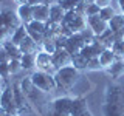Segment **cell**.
Returning a JSON list of instances; mask_svg holds the SVG:
<instances>
[{"label": "cell", "mask_w": 124, "mask_h": 116, "mask_svg": "<svg viewBox=\"0 0 124 116\" xmlns=\"http://www.w3.org/2000/svg\"><path fill=\"white\" fill-rule=\"evenodd\" d=\"M62 25L67 26L73 34L82 33L84 29H87V17L78 14L76 11H67L64 20H62Z\"/></svg>", "instance_id": "5b68a950"}, {"label": "cell", "mask_w": 124, "mask_h": 116, "mask_svg": "<svg viewBox=\"0 0 124 116\" xmlns=\"http://www.w3.org/2000/svg\"><path fill=\"white\" fill-rule=\"evenodd\" d=\"M54 40H56L57 48H65V46H67V42H68V37L67 36H59V37L54 39Z\"/></svg>", "instance_id": "8d00e7d4"}, {"label": "cell", "mask_w": 124, "mask_h": 116, "mask_svg": "<svg viewBox=\"0 0 124 116\" xmlns=\"http://www.w3.org/2000/svg\"><path fill=\"white\" fill-rule=\"evenodd\" d=\"M8 67H9V73L11 74H17L22 68V64H20V60H17V59H14V60H9V64H8Z\"/></svg>", "instance_id": "d6a6232c"}, {"label": "cell", "mask_w": 124, "mask_h": 116, "mask_svg": "<svg viewBox=\"0 0 124 116\" xmlns=\"http://www.w3.org/2000/svg\"><path fill=\"white\" fill-rule=\"evenodd\" d=\"M26 3L31 6H37V5H46V6H51L54 3H57V0H26Z\"/></svg>", "instance_id": "836d02e7"}, {"label": "cell", "mask_w": 124, "mask_h": 116, "mask_svg": "<svg viewBox=\"0 0 124 116\" xmlns=\"http://www.w3.org/2000/svg\"><path fill=\"white\" fill-rule=\"evenodd\" d=\"M118 5H119V9H121L123 14H124V0H118Z\"/></svg>", "instance_id": "ab89813d"}, {"label": "cell", "mask_w": 124, "mask_h": 116, "mask_svg": "<svg viewBox=\"0 0 124 116\" xmlns=\"http://www.w3.org/2000/svg\"><path fill=\"white\" fill-rule=\"evenodd\" d=\"M2 82H3V80H0V90H3V88L6 87V85H5V87H2Z\"/></svg>", "instance_id": "bcb514c9"}, {"label": "cell", "mask_w": 124, "mask_h": 116, "mask_svg": "<svg viewBox=\"0 0 124 116\" xmlns=\"http://www.w3.org/2000/svg\"><path fill=\"white\" fill-rule=\"evenodd\" d=\"M78 116H93V115H92V113H90L88 110H85L84 113H81V115H78Z\"/></svg>", "instance_id": "b9f144b4"}, {"label": "cell", "mask_w": 124, "mask_h": 116, "mask_svg": "<svg viewBox=\"0 0 124 116\" xmlns=\"http://www.w3.org/2000/svg\"><path fill=\"white\" fill-rule=\"evenodd\" d=\"M16 3H19V5H23V3H26V0H14Z\"/></svg>", "instance_id": "7bdbcfd3"}, {"label": "cell", "mask_w": 124, "mask_h": 116, "mask_svg": "<svg viewBox=\"0 0 124 116\" xmlns=\"http://www.w3.org/2000/svg\"><path fill=\"white\" fill-rule=\"evenodd\" d=\"M78 77H79V70H76L73 65H68V67H64L61 70H57L54 73V79H56V85L61 90H71L73 85L76 84Z\"/></svg>", "instance_id": "3957f363"}, {"label": "cell", "mask_w": 124, "mask_h": 116, "mask_svg": "<svg viewBox=\"0 0 124 116\" xmlns=\"http://www.w3.org/2000/svg\"><path fill=\"white\" fill-rule=\"evenodd\" d=\"M36 67L39 71H45V73H50V74H54L57 71L53 65V57L51 54L45 53V51H39L37 56H36Z\"/></svg>", "instance_id": "9c48e42d"}, {"label": "cell", "mask_w": 124, "mask_h": 116, "mask_svg": "<svg viewBox=\"0 0 124 116\" xmlns=\"http://www.w3.org/2000/svg\"><path fill=\"white\" fill-rule=\"evenodd\" d=\"M19 46H20V51L23 54H37L40 51V46L37 45V42H34L30 36H26L23 39V42Z\"/></svg>", "instance_id": "e0dca14e"}, {"label": "cell", "mask_w": 124, "mask_h": 116, "mask_svg": "<svg viewBox=\"0 0 124 116\" xmlns=\"http://www.w3.org/2000/svg\"><path fill=\"white\" fill-rule=\"evenodd\" d=\"M108 104H124V85L110 84L106 88V101Z\"/></svg>", "instance_id": "ba28073f"}, {"label": "cell", "mask_w": 124, "mask_h": 116, "mask_svg": "<svg viewBox=\"0 0 124 116\" xmlns=\"http://www.w3.org/2000/svg\"><path fill=\"white\" fill-rule=\"evenodd\" d=\"M116 15V13H115V9L113 8H112L110 5L108 6H104V8H101V11H99V17L102 19L104 22H110L112 20V17H115Z\"/></svg>", "instance_id": "f1b7e54d"}, {"label": "cell", "mask_w": 124, "mask_h": 116, "mask_svg": "<svg viewBox=\"0 0 124 116\" xmlns=\"http://www.w3.org/2000/svg\"><path fill=\"white\" fill-rule=\"evenodd\" d=\"M87 64H88V59L85 56H82L81 53L71 56V65L76 70H87Z\"/></svg>", "instance_id": "d4e9b609"}, {"label": "cell", "mask_w": 124, "mask_h": 116, "mask_svg": "<svg viewBox=\"0 0 124 116\" xmlns=\"http://www.w3.org/2000/svg\"><path fill=\"white\" fill-rule=\"evenodd\" d=\"M9 60H11L9 54H8L6 50L2 46V48H0V64H9Z\"/></svg>", "instance_id": "d590c367"}, {"label": "cell", "mask_w": 124, "mask_h": 116, "mask_svg": "<svg viewBox=\"0 0 124 116\" xmlns=\"http://www.w3.org/2000/svg\"><path fill=\"white\" fill-rule=\"evenodd\" d=\"M3 44H5V39H2V37H0V48L3 46Z\"/></svg>", "instance_id": "ee69618b"}, {"label": "cell", "mask_w": 124, "mask_h": 116, "mask_svg": "<svg viewBox=\"0 0 124 116\" xmlns=\"http://www.w3.org/2000/svg\"><path fill=\"white\" fill-rule=\"evenodd\" d=\"M53 65L56 70H61L64 67L71 65V54H70L65 48H57L56 53L53 54Z\"/></svg>", "instance_id": "8fae6325"}, {"label": "cell", "mask_w": 124, "mask_h": 116, "mask_svg": "<svg viewBox=\"0 0 124 116\" xmlns=\"http://www.w3.org/2000/svg\"><path fill=\"white\" fill-rule=\"evenodd\" d=\"M33 17H34V20H37V22L48 23L50 22V6H46V5H37V6H34Z\"/></svg>", "instance_id": "ac0fdd59"}, {"label": "cell", "mask_w": 124, "mask_h": 116, "mask_svg": "<svg viewBox=\"0 0 124 116\" xmlns=\"http://www.w3.org/2000/svg\"><path fill=\"white\" fill-rule=\"evenodd\" d=\"M36 56L37 54H23L22 59H20L22 68L23 70H31V68L36 67Z\"/></svg>", "instance_id": "83f0119b"}, {"label": "cell", "mask_w": 124, "mask_h": 116, "mask_svg": "<svg viewBox=\"0 0 124 116\" xmlns=\"http://www.w3.org/2000/svg\"><path fill=\"white\" fill-rule=\"evenodd\" d=\"M13 88H14V99H16V105H17L19 115L20 113H31V104H30V101L26 99L20 84L13 85Z\"/></svg>", "instance_id": "30bf717a"}, {"label": "cell", "mask_w": 124, "mask_h": 116, "mask_svg": "<svg viewBox=\"0 0 124 116\" xmlns=\"http://www.w3.org/2000/svg\"><path fill=\"white\" fill-rule=\"evenodd\" d=\"M123 39H124V31H123Z\"/></svg>", "instance_id": "681fc988"}, {"label": "cell", "mask_w": 124, "mask_h": 116, "mask_svg": "<svg viewBox=\"0 0 124 116\" xmlns=\"http://www.w3.org/2000/svg\"><path fill=\"white\" fill-rule=\"evenodd\" d=\"M3 48H5V50H6V53L9 54L11 60H14V59L20 60V59H22L23 53L20 51V46H19V45H14L11 40H5V44H3Z\"/></svg>", "instance_id": "7402d4cb"}, {"label": "cell", "mask_w": 124, "mask_h": 116, "mask_svg": "<svg viewBox=\"0 0 124 116\" xmlns=\"http://www.w3.org/2000/svg\"><path fill=\"white\" fill-rule=\"evenodd\" d=\"M98 59H99V64H101V67L107 70V68H108V67H110V65H112V64H113V62L116 60V56H115V53L112 51L110 48H108V50H104V51H102V54H101V56L98 57Z\"/></svg>", "instance_id": "cb8c5ba5"}, {"label": "cell", "mask_w": 124, "mask_h": 116, "mask_svg": "<svg viewBox=\"0 0 124 116\" xmlns=\"http://www.w3.org/2000/svg\"><path fill=\"white\" fill-rule=\"evenodd\" d=\"M85 3H96V0H85Z\"/></svg>", "instance_id": "f6af8a7d"}, {"label": "cell", "mask_w": 124, "mask_h": 116, "mask_svg": "<svg viewBox=\"0 0 124 116\" xmlns=\"http://www.w3.org/2000/svg\"><path fill=\"white\" fill-rule=\"evenodd\" d=\"M85 45H87V44H85L82 34H81V33H76V34H73L71 37H68V42H67L65 50H67V51L73 56V54L81 53V50H82Z\"/></svg>", "instance_id": "7c38bea8"}, {"label": "cell", "mask_w": 124, "mask_h": 116, "mask_svg": "<svg viewBox=\"0 0 124 116\" xmlns=\"http://www.w3.org/2000/svg\"><path fill=\"white\" fill-rule=\"evenodd\" d=\"M31 82H33L34 87L40 88L42 91L45 93H51L54 88H57L56 85V79H54V74H50V73H45V71H34L33 74L30 76Z\"/></svg>", "instance_id": "277c9868"}, {"label": "cell", "mask_w": 124, "mask_h": 116, "mask_svg": "<svg viewBox=\"0 0 124 116\" xmlns=\"http://www.w3.org/2000/svg\"><path fill=\"white\" fill-rule=\"evenodd\" d=\"M0 116H8V113H6V110L3 107H0Z\"/></svg>", "instance_id": "60d3db41"}, {"label": "cell", "mask_w": 124, "mask_h": 116, "mask_svg": "<svg viewBox=\"0 0 124 116\" xmlns=\"http://www.w3.org/2000/svg\"><path fill=\"white\" fill-rule=\"evenodd\" d=\"M101 6H98L96 3H88L87 5V11H85V15L87 17H92V15H99Z\"/></svg>", "instance_id": "1f68e13d"}, {"label": "cell", "mask_w": 124, "mask_h": 116, "mask_svg": "<svg viewBox=\"0 0 124 116\" xmlns=\"http://www.w3.org/2000/svg\"><path fill=\"white\" fill-rule=\"evenodd\" d=\"M85 0H57V5L62 6V9L67 13V11H75L81 3H84Z\"/></svg>", "instance_id": "4316f807"}, {"label": "cell", "mask_w": 124, "mask_h": 116, "mask_svg": "<svg viewBox=\"0 0 124 116\" xmlns=\"http://www.w3.org/2000/svg\"><path fill=\"white\" fill-rule=\"evenodd\" d=\"M22 25L20 19H19L17 13L11 9H3L0 13V37L9 40L16 33V29Z\"/></svg>", "instance_id": "7a4b0ae2"}, {"label": "cell", "mask_w": 124, "mask_h": 116, "mask_svg": "<svg viewBox=\"0 0 124 116\" xmlns=\"http://www.w3.org/2000/svg\"><path fill=\"white\" fill-rule=\"evenodd\" d=\"M104 116H124V104H102Z\"/></svg>", "instance_id": "2e32d148"}, {"label": "cell", "mask_w": 124, "mask_h": 116, "mask_svg": "<svg viewBox=\"0 0 124 116\" xmlns=\"http://www.w3.org/2000/svg\"><path fill=\"white\" fill-rule=\"evenodd\" d=\"M71 98H57L51 102V108L53 111H59V113H68L70 115V110H71Z\"/></svg>", "instance_id": "9a60e30c"}, {"label": "cell", "mask_w": 124, "mask_h": 116, "mask_svg": "<svg viewBox=\"0 0 124 116\" xmlns=\"http://www.w3.org/2000/svg\"><path fill=\"white\" fill-rule=\"evenodd\" d=\"M20 87H22L23 93H25L26 99H28L30 104L37 110L39 115L40 116H51L53 108H51V102H50L48 96H46L48 93H45V91H42L40 88L34 87L33 82H31V79H30V76L22 79Z\"/></svg>", "instance_id": "6da1fadb"}, {"label": "cell", "mask_w": 124, "mask_h": 116, "mask_svg": "<svg viewBox=\"0 0 124 116\" xmlns=\"http://www.w3.org/2000/svg\"><path fill=\"white\" fill-rule=\"evenodd\" d=\"M85 110H88L85 98L79 96V98H75V99L71 101V110H70V116H78V115L84 113Z\"/></svg>", "instance_id": "d6986e66"}, {"label": "cell", "mask_w": 124, "mask_h": 116, "mask_svg": "<svg viewBox=\"0 0 124 116\" xmlns=\"http://www.w3.org/2000/svg\"><path fill=\"white\" fill-rule=\"evenodd\" d=\"M51 116H70L68 113H59V111H53Z\"/></svg>", "instance_id": "f35d334b"}, {"label": "cell", "mask_w": 124, "mask_h": 116, "mask_svg": "<svg viewBox=\"0 0 124 116\" xmlns=\"http://www.w3.org/2000/svg\"><path fill=\"white\" fill-rule=\"evenodd\" d=\"M2 2H5V0H0V3H2Z\"/></svg>", "instance_id": "f907efd6"}, {"label": "cell", "mask_w": 124, "mask_h": 116, "mask_svg": "<svg viewBox=\"0 0 124 116\" xmlns=\"http://www.w3.org/2000/svg\"><path fill=\"white\" fill-rule=\"evenodd\" d=\"M96 5L101 6V8L108 6V5H110V0H96Z\"/></svg>", "instance_id": "74e56055"}, {"label": "cell", "mask_w": 124, "mask_h": 116, "mask_svg": "<svg viewBox=\"0 0 124 116\" xmlns=\"http://www.w3.org/2000/svg\"><path fill=\"white\" fill-rule=\"evenodd\" d=\"M87 70H102V67H101V64H99V59L98 57H93V59L88 60V64H87Z\"/></svg>", "instance_id": "e575fe53"}, {"label": "cell", "mask_w": 124, "mask_h": 116, "mask_svg": "<svg viewBox=\"0 0 124 116\" xmlns=\"http://www.w3.org/2000/svg\"><path fill=\"white\" fill-rule=\"evenodd\" d=\"M107 73L112 79H118L124 74V59H116L110 67L107 68Z\"/></svg>", "instance_id": "44dd1931"}, {"label": "cell", "mask_w": 124, "mask_h": 116, "mask_svg": "<svg viewBox=\"0 0 124 116\" xmlns=\"http://www.w3.org/2000/svg\"><path fill=\"white\" fill-rule=\"evenodd\" d=\"M108 28L113 31L115 34H123V31H124V14H116L115 17H112V20L108 22Z\"/></svg>", "instance_id": "603a6c76"}, {"label": "cell", "mask_w": 124, "mask_h": 116, "mask_svg": "<svg viewBox=\"0 0 124 116\" xmlns=\"http://www.w3.org/2000/svg\"><path fill=\"white\" fill-rule=\"evenodd\" d=\"M9 67H8V64H0V79L5 82V85H9Z\"/></svg>", "instance_id": "4dcf8cb0"}, {"label": "cell", "mask_w": 124, "mask_h": 116, "mask_svg": "<svg viewBox=\"0 0 124 116\" xmlns=\"http://www.w3.org/2000/svg\"><path fill=\"white\" fill-rule=\"evenodd\" d=\"M26 36H28V33H26V26L25 25H20L17 29H16V33L13 34V37L9 39L11 42H13L14 45H20L23 42V39H25Z\"/></svg>", "instance_id": "484cf974"}, {"label": "cell", "mask_w": 124, "mask_h": 116, "mask_svg": "<svg viewBox=\"0 0 124 116\" xmlns=\"http://www.w3.org/2000/svg\"><path fill=\"white\" fill-rule=\"evenodd\" d=\"M87 25L88 28L93 31L95 36H101L104 31L108 29V23L104 22L99 15H92V17H87Z\"/></svg>", "instance_id": "4fadbf2b"}, {"label": "cell", "mask_w": 124, "mask_h": 116, "mask_svg": "<svg viewBox=\"0 0 124 116\" xmlns=\"http://www.w3.org/2000/svg\"><path fill=\"white\" fill-rule=\"evenodd\" d=\"M0 107L5 108L8 115H19L17 105H16V99H14V88L11 87V85H6V87L3 88Z\"/></svg>", "instance_id": "52a82bcc"}, {"label": "cell", "mask_w": 124, "mask_h": 116, "mask_svg": "<svg viewBox=\"0 0 124 116\" xmlns=\"http://www.w3.org/2000/svg\"><path fill=\"white\" fill-rule=\"evenodd\" d=\"M26 33H28V36L33 39L34 42H37V45L40 46V50H42V44H44V40H45V33H46V23L33 20L31 23L26 25Z\"/></svg>", "instance_id": "8992f818"}, {"label": "cell", "mask_w": 124, "mask_h": 116, "mask_svg": "<svg viewBox=\"0 0 124 116\" xmlns=\"http://www.w3.org/2000/svg\"><path fill=\"white\" fill-rule=\"evenodd\" d=\"M2 11H3V9H2V6H0V13H2Z\"/></svg>", "instance_id": "c3c4849f"}, {"label": "cell", "mask_w": 124, "mask_h": 116, "mask_svg": "<svg viewBox=\"0 0 124 116\" xmlns=\"http://www.w3.org/2000/svg\"><path fill=\"white\" fill-rule=\"evenodd\" d=\"M2 94H3V90H0V101H2Z\"/></svg>", "instance_id": "7dc6e473"}, {"label": "cell", "mask_w": 124, "mask_h": 116, "mask_svg": "<svg viewBox=\"0 0 124 116\" xmlns=\"http://www.w3.org/2000/svg\"><path fill=\"white\" fill-rule=\"evenodd\" d=\"M56 50H57L56 40H54V39H45L44 44H42V51H45V53H48V54L53 56V54L56 53Z\"/></svg>", "instance_id": "f546056e"}, {"label": "cell", "mask_w": 124, "mask_h": 116, "mask_svg": "<svg viewBox=\"0 0 124 116\" xmlns=\"http://www.w3.org/2000/svg\"><path fill=\"white\" fill-rule=\"evenodd\" d=\"M65 17V11L62 9L61 5L54 3V5L50 6V22L48 23H62Z\"/></svg>", "instance_id": "ffe728a7"}, {"label": "cell", "mask_w": 124, "mask_h": 116, "mask_svg": "<svg viewBox=\"0 0 124 116\" xmlns=\"http://www.w3.org/2000/svg\"><path fill=\"white\" fill-rule=\"evenodd\" d=\"M33 11H34V6L28 5V3H23V5H19V9H17V15L19 19H20L22 25H28V23H31L34 20L33 17Z\"/></svg>", "instance_id": "5bb4252c"}]
</instances>
